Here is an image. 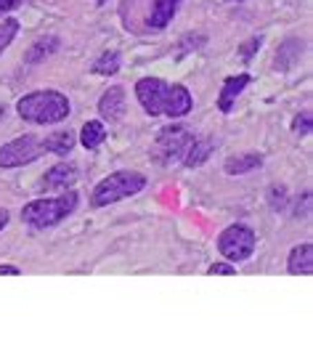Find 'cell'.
<instances>
[{
	"mask_svg": "<svg viewBox=\"0 0 313 353\" xmlns=\"http://www.w3.org/2000/svg\"><path fill=\"white\" fill-rule=\"evenodd\" d=\"M77 192L74 189H64L61 196H51V199H32L21 208V221L32 229H51L56 223H61L67 215L74 212L77 208Z\"/></svg>",
	"mask_w": 313,
	"mask_h": 353,
	"instance_id": "3957f363",
	"label": "cell"
},
{
	"mask_svg": "<svg viewBox=\"0 0 313 353\" xmlns=\"http://www.w3.org/2000/svg\"><path fill=\"white\" fill-rule=\"evenodd\" d=\"M284 202H287V192H284L281 186H274V189H271V205H274V210H281Z\"/></svg>",
	"mask_w": 313,
	"mask_h": 353,
	"instance_id": "7402d4cb",
	"label": "cell"
},
{
	"mask_svg": "<svg viewBox=\"0 0 313 353\" xmlns=\"http://www.w3.org/2000/svg\"><path fill=\"white\" fill-rule=\"evenodd\" d=\"M261 46H263V37H261V35H258V37H252V40H250L247 46H242V56H244V61H250V56H252V53L258 51Z\"/></svg>",
	"mask_w": 313,
	"mask_h": 353,
	"instance_id": "603a6c76",
	"label": "cell"
},
{
	"mask_svg": "<svg viewBox=\"0 0 313 353\" xmlns=\"http://www.w3.org/2000/svg\"><path fill=\"white\" fill-rule=\"evenodd\" d=\"M43 154H46L43 139L27 133V136H19L14 141L0 146V168H6V170H8V168H21V165L35 162V159L43 157Z\"/></svg>",
	"mask_w": 313,
	"mask_h": 353,
	"instance_id": "52a82bcc",
	"label": "cell"
},
{
	"mask_svg": "<svg viewBox=\"0 0 313 353\" xmlns=\"http://www.w3.org/2000/svg\"><path fill=\"white\" fill-rule=\"evenodd\" d=\"M192 133L183 128V125H168L156 133L154 149H152V157L159 162V165H170V162H178L183 159L189 143H192Z\"/></svg>",
	"mask_w": 313,
	"mask_h": 353,
	"instance_id": "8992f818",
	"label": "cell"
},
{
	"mask_svg": "<svg viewBox=\"0 0 313 353\" xmlns=\"http://www.w3.org/2000/svg\"><path fill=\"white\" fill-rule=\"evenodd\" d=\"M292 130H295L297 136H305V133H311V112H303V114H297L295 125H292Z\"/></svg>",
	"mask_w": 313,
	"mask_h": 353,
	"instance_id": "ffe728a7",
	"label": "cell"
},
{
	"mask_svg": "<svg viewBox=\"0 0 313 353\" xmlns=\"http://www.w3.org/2000/svg\"><path fill=\"white\" fill-rule=\"evenodd\" d=\"M77 183V168L74 165H53L51 170L43 176V189H70Z\"/></svg>",
	"mask_w": 313,
	"mask_h": 353,
	"instance_id": "8fae6325",
	"label": "cell"
},
{
	"mask_svg": "<svg viewBox=\"0 0 313 353\" xmlns=\"http://www.w3.org/2000/svg\"><path fill=\"white\" fill-rule=\"evenodd\" d=\"M210 276H231V274H236V268H234V263H212L208 271Z\"/></svg>",
	"mask_w": 313,
	"mask_h": 353,
	"instance_id": "44dd1931",
	"label": "cell"
},
{
	"mask_svg": "<svg viewBox=\"0 0 313 353\" xmlns=\"http://www.w3.org/2000/svg\"><path fill=\"white\" fill-rule=\"evenodd\" d=\"M146 186V176L139 170H117V173H109L106 178H101L96 186H93V196H90V205L93 208H109L120 199L139 194Z\"/></svg>",
	"mask_w": 313,
	"mask_h": 353,
	"instance_id": "277c9868",
	"label": "cell"
},
{
	"mask_svg": "<svg viewBox=\"0 0 313 353\" xmlns=\"http://www.w3.org/2000/svg\"><path fill=\"white\" fill-rule=\"evenodd\" d=\"M17 112L24 123L53 125L67 120L72 112L70 99L59 90H32L17 101Z\"/></svg>",
	"mask_w": 313,
	"mask_h": 353,
	"instance_id": "7a4b0ae2",
	"label": "cell"
},
{
	"mask_svg": "<svg viewBox=\"0 0 313 353\" xmlns=\"http://www.w3.org/2000/svg\"><path fill=\"white\" fill-rule=\"evenodd\" d=\"M250 80H252V77H250L247 72L223 80V88H221V93H218V109H221L223 114L234 112V104H236V99L242 96V90L250 85Z\"/></svg>",
	"mask_w": 313,
	"mask_h": 353,
	"instance_id": "9c48e42d",
	"label": "cell"
},
{
	"mask_svg": "<svg viewBox=\"0 0 313 353\" xmlns=\"http://www.w3.org/2000/svg\"><path fill=\"white\" fill-rule=\"evenodd\" d=\"M3 274H6V276H19V274H21V271H19V265L3 263V265H0V276H3Z\"/></svg>",
	"mask_w": 313,
	"mask_h": 353,
	"instance_id": "d4e9b609",
	"label": "cell"
},
{
	"mask_svg": "<svg viewBox=\"0 0 313 353\" xmlns=\"http://www.w3.org/2000/svg\"><path fill=\"white\" fill-rule=\"evenodd\" d=\"M43 146H46V152L64 157V154H70L72 149H74V133L72 130H56L48 139H43Z\"/></svg>",
	"mask_w": 313,
	"mask_h": 353,
	"instance_id": "2e32d148",
	"label": "cell"
},
{
	"mask_svg": "<svg viewBox=\"0 0 313 353\" xmlns=\"http://www.w3.org/2000/svg\"><path fill=\"white\" fill-rule=\"evenodd\" d=\"M255 248H258V234L244 223H234L221 231V236H218V252L228 263H242L247 258H252Z\"/></svg>",
	"mask_w": 313,
	"mask_h": 353,
	"instance_id": "5b68a950",
	"label": "cell"
},
{
	"mask_svg": "<svg viewBox=\"0 0 313 353\" xmlns=\"http://www.w3.org/2000/svg\"><path fill=\"white\" fill-rule=\"evenodd\" d=\"M59 51V37L56 35H48V37H40L35 46L27 51V64H40V61H46L48 56Z\"/></svg>",
	"mask_w": 313,
	"mask_h": 353,
	"instance_id": "e0dca14e",
	"label": "cell"
},
{
	"mask_svg": "<svg viewBox=\"0 0 313 353\" xmlns=\"http://www.w3.org/2000/svg\"><path fill=\"white\" fill-rule=\"evenodd\" d=\"M104 141H106V125L101 120H88L83 125V130H80V143L85 146L88 152H93V149H99Z\"/></svg>",
	"mask_w": 313,
	"mask_h": 353,
	"instance_id": "9a60e30c",
	"label": "cell"
},
{
	"mask_svg": "<svg viewBox=\"0 0 313 353\" xmlns=\"http://www.w3.org/2000/svg\"><path fill=\"white\" fill-rule=\"evenodd\" d=\"M90 70L96 72V74H117V70H120V53L117 51H104L96 61H93V67Z\"/></svg>",
	"mask_w": 313,
	"mask_h": 353,
	"instance_id": "ac0fdd59",
	"label": "cell"
},
{
	"mask_svg": "<svg viewBox=\"0 0 313 353\" xmlns=\"http://www.w3.org/2000/svg\"><path fill=\"white\" fill-rule=\"evenodd\" d=\"M19 35V21L17 19H3V24H0V53L6 51L11 43H14V37Z\"/></svg>",
	"mask_w": 313,
	"mask_h": 353,
	"instance_id": "d6986e66",
	"label": "cell"
},
{
	"mask_svg": "<svg viewBox=\"0 0 313 353\" xmlns=\"http://www.w3.org/2000/svg\"><path fill=\"white\" fill-rule=\"evenodd\" d=\"M136 99H139L141 109L149 117H186L194 109V99L189 88L183 85H170L159 77H141L136 83Z\"/></svg>",
	"mask_w": 313,
	"mask_h": 353,
	"instance_id": "6da1fadb",
	"label": "cell"
},
{
	"mask_svg": "<svg viewBox=\"0 0 313 353\" xmlns=\"http://www.w3.org/2000/svg\"><path fill=\"white\" fill-rule=\"evenodd\" d=\"M8 221H11V212L6 210V208H0V231L8 226Z\"/></svg>",
	"mask_w": 313,
	"mask_h": 353,
	"instance_id": "484cf974",
	"label": "cell"
},
{
	"mask_svg": "<svg viewBox=\"0 0 313 353\" xmlns=\"http://www.w3.org/2000/svg\"><path fill=\"white\" fill-rule=\"evenodd\" d=\"M226 3H234V0H226Z\"/></svg>",
	"mask_w": 313,
	"mask_h": 353,
	"instance_id": "83f0119b",
	"label": "cell"
},
{
	"mask_svg": "<svg viewBox=\"0 0 313 353\" xmlns=\"http://www.w3.org/2000/svg\"><path fill=\"white\" fill-rule=\"evenodd\" d=\"M263 165V154L258 152H247V154H234L223 162V170L228 176H244V173H252Z\"/></svg>",
	"mask_w": 313,
	"mask_h": 353,
	"instance_id": "4fadbf2b",
	"label": "cell"
},
{
	"mask_svg": "<svg viewBox=\"0 0 313 353\" xmlns=\"http://www.w3.org/2000/svg\"><path fill=\"white\" fill-rule=\"evenodd\" d=\"M125 99H128L125 88H120V85H112V88H106L101 93V99H99V114L104 117V123H120L125 109H128Z\"/></svg>",
	"mask_w": 313,
	"mask_h": 353,
	"instance_id": "ba28073f",
	"label": "cell"
},
{
	"mask_svg": "<svg viewBox=\"0 0 313 353\" xmlns=\"http://www.w3.org/2000/svg\"><path fill=\"white\" fill-rule=\"evenodd\" d=\"M178 8H181V0H154L152 11L146 17V24L152 30H165L173 21L175 14H178Z\"/></svg>",
	"mask_w": 313,
	"mask_h": 353,
	"instance_id": "7c38bea8",
	"label": "cell"
},
{
	"mask_svg": "<svg viewBox=\"0 0 313 353\" xmlns=\"http://www.w3.org/2000/svg\"><path fill=\"white\" fill-rule=\"evenodd\" d=\"M96 3H99V6H104V3H106V0H96Z\"/></svg>",
	"mask_w": 313,
	"mask_h": 353,
	"instance_id": "4316f807",
	"label": "cell"
},
{
	"mask_svg": "<svg viewBox=\"0 0 313 353\" xmlns=\"http://www.w3.org/2000/svg\"><path fill=\"white\" fill-rule=\"evenodd\" d=\"M215 146L218 143L212 141V139H192V143H189V149H186V154H183L181 162L186 168H199V165L208 162V157L215 152Z\"/></svg>",
	"mask_w": 313,
	"mask_h": 353,
	"instance_id": "5bb4252c",
	"label": "cell"
},
{
	"mask_svg": "<svg viewBox=\"0 0 313 353\" xmlns=\"http://www.w3.org/2000/svg\"><path fill=\"white\" fill-rule=\"evenodd\" d=\"M287 271L292 276H311L313 274V245L311 242H303L290 250V258H287Z\"/></svg>",
	"mask_w": 313,
	"mask_h": 353,
	"instance_id": "30bf717a",
	"label": "cell"
},
{
	"mask_svg": "<svg viewBox=\"0 0 313 353\" xmlns=\"http://www.w3.org/2000/svg\"><path fill=\"white\" fill-rule=\"evenodd\" d=\"M19 3H21V0H0V17L8 14V11H14Z\"/></svg>",
	"mask_w": 313,
	"mask_h": 353,
	"instance_id": "cb8c5ba5",
	"label": "cell"
}]
</instances>
